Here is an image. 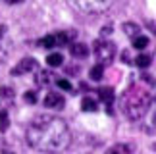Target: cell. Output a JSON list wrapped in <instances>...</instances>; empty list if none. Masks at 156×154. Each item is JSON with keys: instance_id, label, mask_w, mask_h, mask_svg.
I'll list each match as a JSON object with an SVG mask.
<instances>
[{"instance_id": "6da1fadb", "label": "cell", "mask_w": 156, "mask_h": 154, "mask_svg": "<svg viewBox=\"0 0 156 154\" xmlns=\"http://www.w3.org/2000/svg\"><path fill=\"white\" fill-rule=\"evenodd\" d=\"M27 145L44 154L64 152L71 143L69 127L62 117L52 114H41L29 123L25 131Z\"/></svg>"}, {"instance_id": "7a4b0ae2", "label": "cell", "mask_w": 156, "mask_h": 154, "mask_svg": "<svg viewBox=\"0 0 156 154\" xmlns=\"http://www.w3.org/2000/svg\"><path fill=\"white\" fill-rule=\"evenodd\" d=\"M151 104L152 98L145 89H129L122 96V112L131 121H139L141 117H145Z\"/></svg>"}, {"instance_id": "3957f363", "label": "cell", "mask_w": 156, "mask_h": 154, "mask_svg": "<svg viewBox=\"0 0 156 154\" xmlns=\"http://www.w3.org/2000/svg\"><path fill=\"white\" fill-rule=\"evenodd\" d=\"M69 2L83 14H100L110 8L114 0H69Z\"/></svg>"}, {"instance_id": "277c9868", "label": "cell", "mask_w": 156, "mask_h": 154, "mask_svg": "<svg viewBox=\"0 0 156 154\" xmlns=\"http://www.w3.org/2000/svg\"><path fill=\"white\" fill-rule=\"evenodd\" d=\"M94 54H97V60L106 66V64H110L114 60V56H116V44L112 43V40H97L94 43Z\"/></svg>"}, {"instance_id": "5b68a950", "label": "cell", "mask_w": 156, "mask_h": 154, "mask_svg": "<svg viewBox=\"0 0 156 154\" xmlns=\"http://www.w3.org/2000/svg\"><path fill=\"white\" fill-rule=\"evenodd\" d=\"M35 68H37V62H35L33 58H23V60L12 69V75H25L29 72H33Z\"/></svg>"}, {"instance_id": "8992f818", "label": "cell", "mask_w": 156, "mask_h": 154, "mask_svg": "<svg viewBox=\"0 0 156 154\" xmlns=\"http://www.w3.org/2000/svg\"><path fill=\"white\" fill-rule=\"evenodd\" d=\"M64 104H66V100H64V96H62L60 93H48V94L44 96V106H46V108L62 110Z\"/></svg>"}, {"instance_id": "52a82bcc", "label": "cell", "mask_w": 156, "mask_h": 154, "mask_svg": "<svg viewBox=\"0 0 156 154\" xmlns=\"http://www.w3.org/2000/svg\"><path fill=\"white\" fill-rule=\"evenodd\" d=\"M69 52L73 58H87L89 56V46L83 43H73L69 46Z\"/></svg>"}, {"instance_id": "ba28073f", "label": "cell", "mask_w": 156, "mask_h": 154, "mask_svg": "<svg viewBox=\"0 0 156 154\" xmlns=\"http://www.w3.org/2000/svg\"><path fill=\"white\" fill-rule=\"evenodd\" d=\"M98 96H100V100H102L106 106H110L112 100H114V91L110 87H102V89H98Z\"/></svg>"}, {"instance_id": "9c48e42d", "label": "cell", "mask_w": 156, "mask_h": 154, "mask_svg": "<svg viewBox=\"0 0 156 154\" xmlns=\"http://www.w3.org/2000/svg\"><path fill=\"white\" fill-rule=\"evenodd\" d=\"M106 154H131V146L123 145V143H118V145L110 146V149L106 150Z\"/></svg>"}, {"instance_id": "30bf717a", "label": "cell", "mask_w": 156, "mask_h": 154, "mask_svg": "<svg viewBox=\"0 0 156 154\" xmlns=\"http://www.w3.org/2000/svg\"><path fill=\"white\" fill-rule=\"evenodd\" d=\"M62 62H64V56L60 54V52H52V54H48V58H46V64H48L50 68L62 66Z\"/></svg>"}, {"instance_id": "8fae6325", "label": "cell", "mask_w": 156, "mask_h": 154, "mask_svg": "<svg viewBox=\"0 0 156 154\" xmlns=\"http://www.w3.org/2000/svg\"><path fill=\"white\" fill-rule=\"evenodd\" d=\"M123 31H125V35H129V37H137V35H139V25H137V23H131V21H127V23H123Z\"/></svg>"}, {"instance_id": "7c38bea8", "label": "cell", "mask_w": 156, "mask_h": 154, "mask_svg": "<svg viewBox=\"0 0 156 154\" xmlns=\"http://www.w3.org/2000/svg\"><path fill=\"white\" fill-rule=\"evenodd\" d=\"M104 77V66L102 64H97V66L91 68V79L93 81H100Z\"/></svg>"}, {"instance_id": "4fadbf2b", "label": "cell", "mask_w": 156, "mask_h": 154, "mask_svg": "<svg viewBox=\"0 0 156 154\" xmlns=\"http://www.w3.org/2000/svg\"><path fill=\"white\" fill-rule=\"evenodd\" d=\"M81 108L85 112H94V110H97V100H93L91 96H85L81 100Z\"/></svg>"}, {"instance_id": "5bb4252c", "label": "cell", "mask_w": 156, "mask_h": 154, "mask_svg": "<svg viewBox=\"0 0 156 154\" xmlns=\"http://www.w3.org/2000/svg\"><path fill=\"white\" fill-rule=\"evenodd\" d=\"M133 46H135L137 50H145L147 46H148V39L143 37V35H137V37L133 39Z\"/></svg>"}, {"instance_id": "9a60e30c", "label": "cell", "mask_w": 156, "mask_h": 154, "mask_svg": "<svg viewBox=\"0 0 156 154\" xmlns=\"http://www.w3.org/2000/svg\"><path fill=\"white\" fill-rule=\"evenodd\" d=\"M52 81V73L50 72H39V75H37V85H48V83Z\"/></svg>"}, {"instance_id": "2e32d148", "label": "cell", "mask_w": 156, "mask_h": 154, "mask_svg": "<svg viewBox=\"0 0 156 154\" xmlns=\"http://www.w3.org/2000/svg\"><path fill=\"white\" fill-rule=\"evenodd\" d=\"M39 44L43 46V48H54V46H58V44H56V37H54V35H48V37L41 39Z\"/></svg>"}, {"instance_id": "e0dca14e", "label": "cell", "mask_w": 156, "mask_h": 154, "mask_svg": "<svg viewBox=\"0 0 156 154\" xmlns=\"http://www.w3.org/2000/svg\"><path fill=\"white\" fill-rule=\"evenodd\" d=\"M10 127V120H8V110H0V131H6Z\"/></svg>"}, {"instance_id": "ac0fdd59", "label": "cell", "mask_w": 156, "mask_h": 154, "mask_svg": "<svg viewBox=\"0 0 156 154\" xmlns=\"http://www.w3.org/2000/svg\"><path fill=\"white\" fill-rule=\"evenodd\" d=\"M135 66H139V68H148V66H151V56H147V54L137 56V58H135Z\"/></svg>"}, {"instance_id": "d6986e66", "label": "cell", "mask_w": 156, "mask_h": 154, "mask_svg": "<svg viewBox=\"0 0 156 154\" xmlns=\"http://www.w3.org/2000/svg\"><path fill=\"white\" fill-rule=\"evenodd\" d=\"M0 98L12 100V98H14V91H12V89H8V87H2V89H0Z\"/></svg>"}, {"instance_id": "ffe728a7", "label": "cell", "mask_w": 156, "mask_h": 154, "mask_svg": "<svg viewBox=\"0 0 156 154\" xmlns=\"http://www.w3.org/2000/svg\"><path fill=\"white\" fill-rule=\"evenodd\" d=\"M56 83H58V87H60V89H64V91H71V89H73V87H71V83H69L68 79H58Z\"/></svg>"}, {"instance_id": "44dd1931", "label": "cell", "mask_w": 156, "mask_h": 154, "mask_svg": "<svg viewBox=\"0 0 156 154\" xmlns=\"http://www.w3.org/2000/svg\"><path fill=\"white\" fill-rule=\"evenodd\" d=\"M25 102H29V104H35V102H37V93H33V91H27V93H25Z\"/></svg>"}, {"instance_id": "7402d4cb", "label": "cell", "mask_w": 156, "mask_h": 154, "mask_svg": "<svg viewBox=\"0 0 156 154\" xmlns=\"http://www.w3.org/2000/svg\"><path fill=\"white\" fill-rule=\"evenodd\" d=\"M141 77H143V81H145L147 85H151V87H154V85H156V81L152 79V75H147V73H143Z\"/></svg>"}, {"instance_id": "603a6c76", "label": "cell", "mask_w": 156, "mask_h": 154, "mask_svg": "<svg viewBox=\"0 0 156 154\" xmlns=\"http://www.w3.org/2000/svg\"><path fill=\"white\" fill-rule=\"evenodd\" d=\"M112 33V27H102V35H110Z\"/></svg>"}, {"instance_id": "cb8c5ba5", "label": "cell", "mask_w": 156, "mask_h": 154, "mask_svg": "<svg viewBox=\"0 0 156 154\" xmlns=\"http://www.w3.org/2000/svg\"><path fill=\"white\" fill-rule=\"evenodd\" d=\"M4 154H12V152H10V150H6V152H4Z\"/></svg>"}, {"instance_id": "d4e9b609", "label": "cell", "mask_w": 156, "mask_h": 154, "mask_svg": "<svg viewBox=\"0 0 156 154\" xmlns=\"http://www.w3.org/2000/svg\"><path fill=\"white\" fill-rule=\"evenodd\" d=\"M154 125H156V114H154Z\"/></svg>"}, {"instance_id": "484cf974", "label": "cell", "mask_w": 156, "mask_h": 154, "mask_svg": "<svg viewBox=\"0 0 156 154\" xmlns=\"http://www.w3.org/2000/svg\"><path fill=\"white\" fill-rule=\"evenodd\" d=\"M154 102H156V96H154Z\"/></svg>"}]
</instances>
